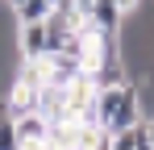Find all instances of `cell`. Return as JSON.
Returning <instances> with one entry per match:
<instances>
[{"mask_svg":"<svg viewBox=\"0 0 154 150\" xmlns=\"http://www.w3.org/2000/svg\"><path fill=\"white\" fill-rule=\"evenodd\" d=\"M4 4H8V8H21V4H25V0H4Z\"/></svg>","mask_w":154,"mask_h":150,"instance_id":"cell-10","label":"cell"},{"mask_svg":"<svg viewBox=\"0 0 154 150\" xmlns=\"http://www.w3.org/2000/svg\"><path fill=\"white\" fill-rule=\"evenodd\" d=\"M50 13H54L50 0H25L21 8H13V17H17V21H46Z\"/></svg>","mask_w":154,"mask_h":150,"instance_id":"cell-5","label":"cell"},{"mask_svg":"<svg viewBox=\"0 0 154 150\" xmlns=\"http://www.w3.org/2000/svg\"><path fill=\"white\" fill-rule=\"evenodd\" d=\"M17 121V133H21V150H38L50 133V121L42 113H25V117H13Z\"/></svg>","mask_w":154,"mask_h":150,"instance_id":"cell-4","label":"cell"},{"mask_svg":"<svg viewBox=\"0 0 154 150\" xmlns=\"http://www.w3.org/2000/svg\"><path fill=\"white\" fill-rule=\"evenodd\" d=\"M0 150H21V133H17V121L8 113L0 117Z\"/></svg>","mask_w":154,"mask_h":150,"instance_id":"cell-6","label":"cell"},{"mask_svg":"<svg viewBox=\"0 0 154 150\" xmlns=\"http://www.w3.org/2000/svg\"><path fill=\"white\" fill-rule=\"evenodd\" d=\"M112 150H137V133H133V129L112 133Z\"/></svg>","mask_w":154,"mask_h":150,"instance_id":"cell-7","label":"cell"},{"mask_svg":"<svg viewBox=\"0 0 154 150\" xmlns=\"http://www.w3.org/2000/svg\"><path fill=\"white\" fill-rule=\"evenodd\" d=\"M142 96H137V83H125L121 88V100H117V113H112V121L104 125L108 133H121V129H133V125H142Z\"/></svg>","mask_w":154,"mask_h":150,"instance_id":"cell-1","label":"cell"},{"mask_svg":"<svg viewBox=\"0 0 154 150\" xmlns=\"http://www.w3.org/2000/svg\"><path fill=\"white\" fill-rule=\"evenodd\" d=\"M117 8L129 17V13H137V8H142V0H117Z\"/></svg>","mask_w":154,"mask_h":150,"instance_id":"cell-8","label":"cell"},{"mask_svg":"<svg viewBox=\"0 0 154 150\" xmlns=\"http://www.w3.org/2000/svg\"><path fill=\"white\" fill-rule=\"evenodd\" d=\"M50 4H63V0H50Z\"/></svg>","mask_w":154,"mask_h":150,"instance_id":"cell-11","label":"cell"},{"mask_svg":"<svg viewBox=\"0 0 154 150\" xmlns=\"http://www.w3.org/2000/svg\"><path fill=\"white\" fill-rule=\"evenodd\" d=\"M17 50H21V58H46L50 54L46 21H17Z\"/></svg>","mask_w":154,"mask_h":150,"instance_id":"cell-2","label":"cell"},{"mask_svg":"<svg viewBox=\"0 0 154 150\" xmlns=\"http://www.w3.org/2000/svg\"><path fill=\"white\" fill-rule=\"evenodd\" d=\"M146 133H150V146H154V117L146 121Z\"/></svg>","mask_w":154,"mask_h":150,"instance_id":"cell-9","label":"cell"},{"mask_svg":"<svg viewBox=\"0 0 154 150\" xmlns=\"http://www.w3.org/2000/svg\"><path fill=\"white\" fill-rule=\"evenodd\" d=\"M88 25L92 33H104V38H117L121 25H125V13L117 8V0H92V13H88Z\"/></svg>","mask_w":154,"mask_h":150,"instance_id":"cell-3","label":"cell"}]
</instances>
